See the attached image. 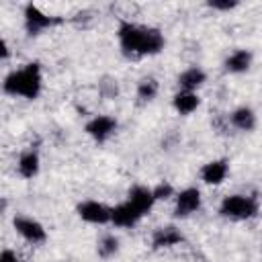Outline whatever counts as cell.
<instances>
[{
	"instance_id": "6da1fadb",
	"label": "cell",
	"mask_w": 262,
	"mask_h": 262,
	"mask_svg": "<svg viewBox=\"0 0 262 262\" xmlns=\"http://www.w3.org/2000/svg\"><path fill=\"white\" fill-rule=\"evenodd\" d=\"M117 37H119L121 51L131 59H137L143 55H156L164 49V35L158 29L141 27L129 20H123L119 25Z\"/></svg>"
},
{
	"instance_id": "7a4b0ae2",
	"label": "cell",
	"mask_w": 262,
	"mask_h": 262,
	"mask_svg": "<svg viewBox=\"0 0 262 262\" xmlns=\"http://www.w3.org/2000/svg\"><path fill=\"white\" fill-rule=\"evenodd\" d=\"M43 86V76H41V68L39 63H27L14 72H10L4 78V92L10 96H23V98H37Z\"/></svg>"
},
{
	"instance_id": "3957f363",
	"label": "cell",
	"mask_w": 262,
	"mask_h": 262,
	"mask_svg": "<svg viewBox=\"0 0 262 262\" xmlns=\"http://www.w3.org/2000/svg\"><path fill=\"white\" fill-rule=\"evenodd\" d=\"M219 213L227 219H233V221L252 219L258 213V201L254 196H248V194H229L221 201Z\"/></svg>"
},
{
	"instance_id": "277c9868",
	"label": "cell",
	"mask_w": 262,
	"mask_h": 262,
	"mask_svg": "<svg viewBox=\"0 0 262 262\" xmlns=\"http://www.w3.org/2000/svg\"><path fill=\"white\" fill-rule=\"evenodd\" d=\"M59 23H61V18L51 16V14H45L35 4H27L25 6V29H27L29 35H39L41 31H45L49 27H55Z\"/></svg>"
},
{
	"instance_id": "5b68a950",
	"label": "cell",
	"mask_w": 262,
	"mask_h": 262,
	"mask_svg": "<svg viewBox=\"0 0 262 262\" xmlns=\"http://www.w3.org/2000/svg\"><path fill=\"white\" fill-rule=\"evenodd\" d=\"M12 225H14L16 233H18L25 242H29V244H43V242L47 239V231H45V227H43L39 221H35L33 217L18 215V217H14Z\"/></svg>"
},
{
	"instance_id": "8992f818",
	"label": "cell",
	"mask_w": 262,
	"mask_h": 262,
	"mask_svg": "<svg viewBox=\"0 0 262 262\" xmlns=\"http://www.w3.org/2000/svg\"><path fill=\"white\" fill-rule=\"evenodd\" d=\"M78 215L82 221L92 225H104L111 223V209L98 201H84L78 205Z\"/></svg>"
},
{
	"instance_id": "52a82bcc",
	"label": "cell",
	"mask_w": 262,
	"mask_h": 262,
	"mask_svg": "<svg viewBox=\"0 0 262 262\" xmlns=\"http://www.w3.org/2000/svg\"><path fill=\"white\" fill-rule=\"evenodd\" d=\"M115 129H117V121L108 115H96L86 123V133L98 143H104L115 133Z\"/></svg>"
},
{
	"instance_id": "ba28073f",
	"label": "cell",
	"mask_w": 262,
	"mask_h": 262,
	"mask_svg": "<svg viewBox=\"0 0 262 262\" xmlns=\"http://www.w3.org/2000/svg\"><path fill=\"white\" fill-rule=\"evenodd\" d=\"M201 209V192L199 188L190 186L184 188L176 194V203H174V215L176 217H188L192 213H196Z\"/></svg>"
},
{
	"instance_id": "9c48e42d",
	"label": "cell",
	"mask_w": 262,
	"mask_h": 262,
	"mask_svg": "<svg viewBox=\"0 0 262 262\" xmlns=\"http://www.w3.org/2000/svg\"><path fill=\"white\" fill-rule=\"evenodd\" d=\"M141 217L143 215L129 201H125V203H121V205L111 209V223H115L117 227H133Z\"/></svg>"
},
{
	"instance_id": "30bf717a",
	"label": "cell",
	"mask_w": 262,
	"mask_h": 262,
	"mask_svg": "<svg viewBox=\"0 0 262 262\" xmlns=\"http://www.w3.org/2000/svg\"><path fill=\"white\" fill-rule=\"evenodd\" d=\"M127 201H129L141 215H145V213L151 211V207H154V203H156V196H154V190L147 188V186H133V188L129 190V194H127Z\"/></svg>"
},
{
	"instance_id": "8fae6325",
	"label": "cell",
	"mask_w": 262,
	"mask_h": 262,
	"mask_svg": "<svg viewBox=\"0 0 262 262\" xmlns=\"http://www.w3.org/2000/svg\"><path fill=\"white\" fill-rule=\"evenodd\" d=\"M227 172H229V166H227L225 160H213V162H207L201 168V178L207 184H221L225 180Z\"/></svg>"
},
{
	"instance_id": "7c38bea8",
	"label": "cell",
	"mask_w": 262,
	"mask_h": 262,
	"mask_svg": "<svg viewBox=\"0 0 262 262\" xmlns=\"http://www.w3.org/2000/svg\"><path fill=\"white\" fill-rule=\"evenodd\" d=\"M182 242V233L174 227V225H164V227H158L151 235V246L154 248H172L176 244Z\"/></svg>"
},
{
	"instance_id": "4fadbf2b",
	"label": "cell",
	"mask_w": 262,
	"mask_h": 262,
	"mask_svg": "<svg viewBox=\"0 0 262 262\" xmlns=\"http://www.w3.org/2000/svg\"><path fill=\"white\" fill-rule=\"evenodd\" d=\"M16 170L23 178H33L37 176L39 172V154L35 149H27L18 156V162H16Z\"/></svg>"
},
{
	"instance_id": "5bb4252c",
	"label": "cell",
	"mask_w": 262,
	"mask_h": 262,
	"mask_svg": "<svg viewBox=\"0 0 262 262\" xmlns=\"http://www.w3.org/2000/svg\"><path fill=\"white\" fill-rule=\"evenodd\" d=\"M172 104H174V108H176L180 115H190L192 111H196V108H199L201 98H199V94H196V92L180 90L178 94H174Z\"/></svg>"
},
{
	"instance_id": "9a60e30c",
	"label": "cell",
	"mask_w": 262,
	"mask_h": 262,
	"mask_svg": "<svg viewBox=\"0 0 262 262\" xmlns=\"http://www.w3.org/2000/svg\"><path fill=\"white\" fill-rule=\"evenodd\" d=\"M205 80H207V76H205V72H203L201 68H188V70H184V72L178 76V86H180L182 90L194 92L196 88H201V86L205 84Z\"/></svg>"
},
{
	"instance_id": "2e32d148",
	"label": "cell",
	"mask_w": 262,
	"mask_h": 262,
	"mask_svg": "<svg viewBox=\"0 0 262 262\" xmlns=\"http://www.w3.org/2000/svg\"><path fill=\"white\" fill-rule=\"evenodd\" d=\"M229 121H231V125H233L235 129H239V131H252V129L256 127V115H254V111L248 108V106L235 108V111L229 115Z\"/></svg>"
},
{
	"instance_id": "e0dca14e",
	"label": "cell",
	"mask_w": 262,
	"mask_h": 262,
	"mask_svg": "<svg viewBox=\"0 0 262 262\" xmlns=\"http://www.w3.org/2000/svg\"><path fill=\"white\" fill-rule=\"evenodd\" d=\"M250 63H252V53L246 49H237L225 59V70L229 74H242L250 68Z\"/></svg>"
},
{
	"instance_id": "ac0fdd59",
	"label": "cell",
	"mask_w": 262,
	"mask_h": 262,
	"mask_svg": "<svg viewBox=\"0 0 262 262\" xmlns=\"http://www.w3.org/2000/svg\"><path fill=\"white\" fill-rule=\"evenodd\" d=\"M158 94V82L154 78H143L139 84H137V98L143 100V102H149L154 100Z\"/></svg>"
},
{
	"instance_id": "d6986e66",
	"label": "cell",
	"mask_w": 262,
	"mask_h": 262,
	"mask_svg": "<svg viewBox=\"0 0 262 262\" xmlns=\"http://www.w3.org/2000/svg\"><path fill=\"white\" fill-rule=\"evenodd\" d=\"M117 250H119V239L115 235L108 233V235L100 237V242H98V256L100 258H111L117 254Z\"/></svg>"
},
{
	"instance_id": "ffe728a7",
	"label": "cell",
	"mask_w": 262,
	"mask_h": 262,
	"mask_svg": "<svg viewBox=\"0 0 262 262\" xmlns=\"http://www.w3.org/2000/svg\"><path fill=\"white\" fill-rule=\"evenodd\" d=\"M154 190V196H156V201H160V199H170L172 194H174V188H172V184L170 182H160L156 188H151Z\"/></svg>"
},
{
	"instance_id": "44dd1931",
	"label": "cell",
	"mask_w": 262,
	"mask_h": 262,
	"mask_svg": "<svg viewBox=\"0 0 262 262\" xmlns=\"http://www.w3.org/2000/svg\"><path fill=\"white\" fill-rule=\"evenodd\" d=\"M100 92L106 96V98H115L119 88H117V80H111V78H104L100 82Z\"/></svg>"
},
{
	"instance_id": "7402d4cb",
	"label": "cell",
	"mask_w": 262,
	"mask_h": 262,
	"mask_svg": "<svg viewBox=\"0 0 262 262\" xmlns=\"http://www.w3.org/2000/svg\"><path fill=\"white\" fill-rule=\"evenodd\" d=\"M209 6L215 8V10H231V8L237 6V2L235 0H211Z\"/></svg>"
},
{
	"instance_id": "603a6c76",
	"label": "cell",
	"mask_w": 262,
	"mask_h": 262,
	"mask_svg": "<svg viewBox=\"0 0 262 262\" xmlns=\"http://www.w3.org/2000/svg\"><path fill=\"white\" fill-rule=\"evenodd\" d=\"M0 262H18V256L12 250H2L0 254Z\"/></svg>"
}]
</instances>
